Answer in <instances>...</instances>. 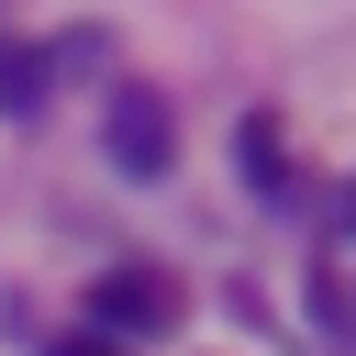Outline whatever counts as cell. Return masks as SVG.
I'll return each mask as SVG.
<instances>
[{"mask_svg": "<svg viewBox=\"0 0 356 356\" xmlns=\"http://www.w3.org/2000/svg\"><path fill=\"white\" fill-rule=\"evenodd\" d=\"M167 323H178V278L156 267H111L89 289V334H167Z\"/></svg>", "mask_w": 356, "mask_h": 356, "instance_id": "7a4b0ae2", "label": "cell"}, {"mask_svg": "<svg viewBox=\"0 0 356 356\" xmlns=\"http://www.w3.org/2000/svg\"><path fill=\"white\" fill-rule=\"evenodd\" d=\"M0 111H44V56L33 44H0Z\"/></svg>", "mask_w": 356, "mask_h": 356, "instance_id": "3957f363", "label": "cell"}, {"mask_svg": "<svg viewBox=\"0 0 356 356\" xmlns=\"http://www.w3.org/2000/svg\"><path fill=\"white\" fill-rule=\"evenodd\" d=\"M100 145H111V167H122V178H167V167H178V111H167L156 89H111Z\"/></svg>", "mask_w": 356, "mask_h": 356, "instance_id": "6da1fadb", "label": "cell"}, {"mask_svg": "<svg viewBox=\"0 0 356 356\" xmlns=\"http://www.w3.org/2000/svg\"><path fill=\"white\" fill-rule=\"evenodd\" d=\"M44 356H122V345H111V334H56Z\"/></svg>", "mask_w": 356, "mask_h": 356, "instance_id": "5b68a950", "label": "cell"}, {"mask_svg": "<svg viewBox=\"0 0 356 356\" xmlns=\"http://www.w3.org/2000/svg\"><path fill=\"white\" fill-rule=\"evenodd\" d=\"M245 178H256V189H278V134H267V122H245Z\"/></svg>", "mask_w": 356, "mask_h": 356, "instance_id": "277c9868", "label": "cell"}]
</instances>
